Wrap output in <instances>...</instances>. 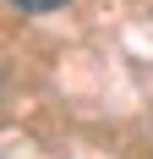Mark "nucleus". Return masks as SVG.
<instances>
[{"label":"nucleus","instance_id":"f257e3e1","mask_svg":"<svg viewBox=\"0 0 153 159\" xmlns=\"http://www.w3.org/2000/svg\"><path fill=\"white\" fill-rule=\"evenodd\" d=\"M16 11H55V6H66V0H11Z\"/></svg>","mask_w":153,"mask_h":159}]
</instances>
